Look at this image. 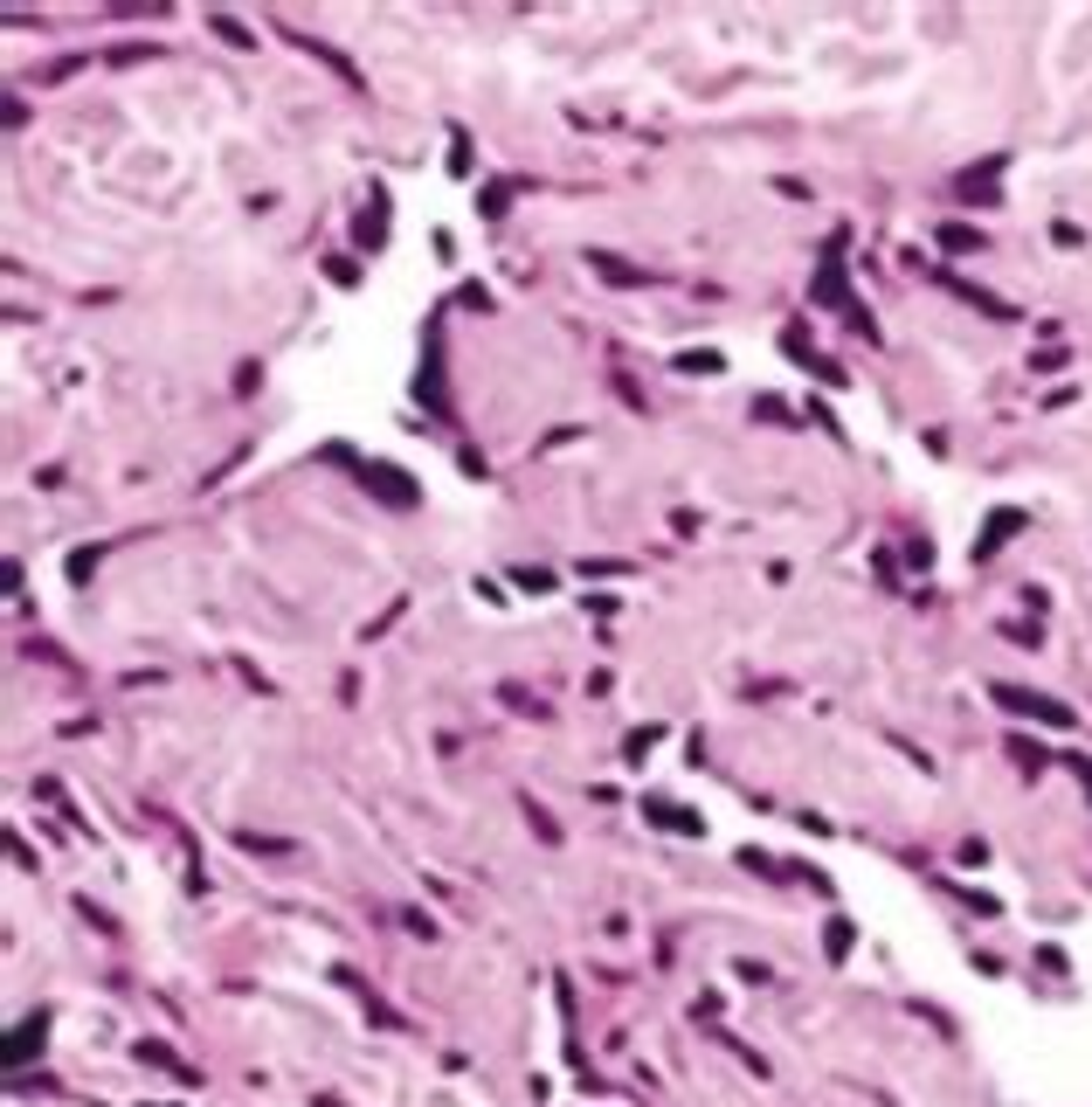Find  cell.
<instances>
[{"label":"cell","instance_id":"1","mask_svg":"<svg viewBox=\"0 0 1092 1107\" xmlns=\"http://www.w3.org/2000/svg\"><path fill=\"white\" fill-rule=\"evenodd\" d=\"M996 706H1010V713H1030V720H1044V727H1079L1065 699H1051V692H1023V685H996Z\"/></svg>","mask_w":1092,"mask_h":1107},{"label":"cell","instance_id":"2","mask_svg":"<svg viewBox=\"0 0 1092 1107\" xmlns=\"http://www.w3.org/2000/svg\"><path fill=\"white\" fill-rule=\"evenodd\" d=\"M367 491H380V506H422V485L401 471V464H360Z\"/></svg>","mask_w":1092,"mask_h":1107},{"label":"cell","instance_id":"3","mask_svg":"<svg viewBox=\"0 0 1092 1107\" xmlns=\"http://www.w3.org/2000/svg\"><path fill=\"white\" fill-rule=\"evenodd\" d=\"M1030 527V512L1023 506H1002V512H989V527L975 533V561H996V554H1002V540H1017Z\"/></svg>","mask_w":1092,"mask_h":1107},{"label":"cell","instance_id":"4","mask_svg":"<svg viewBox=\"0 0 1092 1107\" xmlns=\"http://www.w3.org/2000/svg\"><path fill=\"white\" fill-rule=\"evenodd\" d=\"M643 817H651V824H671L677 837H698V831H705V817H692V810H677V803H664V796L643 803Z\"/></svg>","mask_w":1092,"mask_h":1107},{"label":"cell","instance_id":"5","mask_svg":"<svg viewBox=\"0 0 1092 1107\" xmlns=\"http://www.w3.org/2000/svg\"><path fill=\"white\" fill-rule=\"evenodd\" d=\"M588 271H602L609 284H643V271L623 264V256H609V250H588Z\"/></svg>","mask_w":1092,"mask_h":1107},{"label":"cell","instance_id":"6","mask_svg":"<svg viewBox=\"0 0 1092 1107\" xmlns=\"http://www.w3.org/2000/svg\"><path fill=\"white\" fill-rule=\"evenodd\" d=\"M35 1053H42V1017H28V1025L14 1031V1045H8V1066H28Z\"/></svg>","mask_w":1092,"mask_h":1107},{"label":"cell","instance_id":"7","mask_svg":"<svg viewBox=\"0 0 1092 1107\" xmlns=\"http://www.w3.org/2000/svg\"><path fill=\"white\" fill-rule=\"evenodd\" d=\"M816 305H850V284H844L837 264H823V271H816Z\"/></svg>","mask_w":1092,"mask_h":1107},{"label":"cell","instance_id":"8","mask_svg":"<svg viewBox=\"0 0 1092 1107\" xmlns=\"http://www.w3.org/2000/svg\"><path fill=\"white\" fill-rule=\"evenodd\" d=\"M208 28H215V35H222V42H228V49H256V35H249V28H243V21H228V14H215V21H208Z\"/></svg>","mask_w":1092,"mask_h":1107},{"label":"cell","instance_id":"9","mask_svg":"<svg viewBox=\"0 0 1092 1107\" xmlns=\"http://www.w3.org/2000/svg\"><path fill=\"white\" fill-rule=\"evenodd\" d=\"M498 699H505V706H519V713H533V720H546V706H540V699L525 692V685H505V692H498Z\"/></svg>","mask_w":1092,"mask_h":1107},{"label":"cell","instance_id":"10","mask_svg":"<svg viewBox=\"0 0 1092 1107\" xmlns=\"http://www.w3.org/2000/svg\"><path fill=\"white\" fill-rule=\"evenodd\" d=\"M940 243H948V250H982V236H975V228H961V222L940 228Z\"/></svg>","mask_w":1092,"mask_h":1107},{"label":"cell","instance_id":"11","mask_svg":"<svg viewBox=\"0 0 1092 1107\" xmlns=\"http://www.w3.org/2000/svg\"><path fill=\"white\" fill-rule=\"evenodd\" d=\"M677 374H719V354H677Z\"/></svg>","mask_w":1092,"mask_h":1107},{"label":"cell","instance_id":"12","mask_svg":"<svg viewBox=\"0 0 1092 1107\" xmlns=\"http://www.w3.org/2000/svg\"><path fill=\"white\" fill-rule=\"evenodd\" d=\"M91 568H97V554L76 547V554H70V581H91Z\"/></svg>","mask_w":1092,"mask_h":1107},{"label":"cell","instance_id":"13","mask_svg":"<svg viewBox=\"0 0 1092 1107\" xmlns=\"http://www.w3.org/2000/svg\"><path fill=\"white\" fill-rule=\"evenodd\" d=\"M651 741H657V727H643V734L623 741V754H630V762H643V748H651Z\"/></svg>","mask_w":1092,"mask_h":1107},{"label":"cell","instance_id":"14","mask_svg":"<svg viewBox=\"0 0 1092 1107\" xmlns=\"http://www.w3.org/2000/svg\"><path fill=\"white\" fill-rule=\"evenodd\" d=\"M1079 775H1085V796H1092V769H1079Z\"/></svg>","mask_w":1092,"mask_h":1107}]
</instances>
